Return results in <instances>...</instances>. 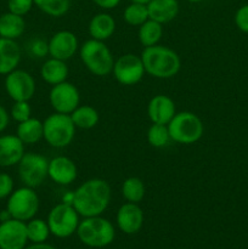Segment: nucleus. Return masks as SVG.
Returning a JSON list of instances; mask_svg holds the SVG:
<instances>
[{
	"mask_svg": "<svg viewBox=\"0 0 248 249\" xmlns=\"http://www.w3.org/2000/svg\"><path fill=\"white\" fill-rule=\"evenodd\" d=\"M147 141L155 148H163L168 146V143L172 141L168 125L152 123L147 130Z\"/></svg>",
	"mask_w": 248,
	"mask_h": 249,
	"instance_id": "31",
	"label": "nucleus"
},
{
	"mask_svg": "<svg viewBox=\"0 0 248 249\" xmlns=\"http://www.w3.org/2000/svg\"><path fill=\"white\" fill-rule=\"evenodd\" d=\"M79 56L88 71L97 77H105L112 73L114 57L105 41L89 39L79 46Z\"/></svg>",
	"mask_w": 248,
	"mask_h": 249,
	"instance_id": "3",
	"label": "nucleus"
},
{
	"mask_svg": "<svg viewBox=\"0 0 248 249\" xmlns=\"http://www.w3.org/2000/svg\"><path fill=\"white\" fill-rule=\"evenodd\" d=\"M49 101L55 112L71 114L80 105V92L74 84L66 80L53 85L49 92Z\"/></svg>",
	"mask_w": 248,
	"mask_h": 249,
	"instance_id": "12",
	"label": "nucleus"
},
{
	"mask_svg": "<svg viewBox=\"0 0 248 249\" xmlns=\"http://www.w3.org/2000/svg\"><path fill=\"white\" fill-rule=\"evenodd\" d=\"M49 179L55 184L66 186L75 181L78 177V168L75 163L66 156H57L49 160Z\"/></svg>",
	"mask_w": 248,
	"mask_h": 249,
	"instance_id": "16",
	"label": "nucleus"
},
{
	"mask_svg": "<svg viewBox=\"0 0 248 249\" xmlns=\"http://www.w3.org/2000/svg\"><path fill=\"white\" fill-rule=\"evenodd\" d=\"M40 201L35 190L32 187L23 186L14 190L7 198L6 209L11 214L12 219L21 221H28L35 218L39 211Z\"/></svg>",
	"mask_w": 248,
	"mask_h": 249,
	"instance_id": "7",
	"label": "nucleus"
},
{
	"mask_svg": "<svg viewBox=\"0 0 248 249\" xmlns=\"http://www.w3.org/2000/svg\"><path fill=\"white\" fill-rule=\"evenodd\" d=\"M10 123V113L5 109V107H2L0 105V133L5 130L7 128Z\"/></svg>",
	"mask_w": 248,
	"mask_h": 249,
	"instance_id": "38",
	"label": "nucleus"
},
{
	"mask_svg": "<svg viewBox=\"0 0 248 249\" xmlns=\"http://www.w3.org/2000/svg\"><path fill=\"white\" fill-rule=\"evenodd\" d=\"M10 219H12L11 214L9 213V211L7 209H5V211H1L0 212V221H6V220H10Z\"/></svg>",
	"mask_w": 248,
	"mask_h": 249,
	"instance_id": "40",
	"label": "nucleus"
},
{
	"mask_svg": "<svg viewBox=\"0 0 248 249\" xmlns=\"http://www.w3.org/2000/svg\"><path fill=\"white\" fill-rule=\"evenodd\" d=\"M16 135L24 145H34L44 139L43 122L31 117L27 121L18 123Z\"/></svg>",
	"mask_w": 248,
	"mask_h": 249,
	"instance_id": "23",
	"label": "nucleus"
},
{
	"mask_svg": "<svg viewBox=\"0 0 248 249\" xmlns=\"http://www.w3.org/2000/svg\"><path fill=\"white\" fill-rule=\"evenodd\" d=\"M143 68L147 74L157 79H170L179 73L181 61L173 49L164 45L143 48L141 53Z\"/></svg>",
	"mask_w": 248,
	"mask_h": 249,
	"instance_id": "2",
	"label": "nucleus"
},
{
	"mask_svg": "<svg viewBox=\"0 0 248 249\" xmlns=\"http://www.w3.org/2000/svg\"><path fill=\"white\" fill-rule=\"evenodd\" d=\"M24 146L17 135L0 136V167L9 168L18 164L26 153Z\"/></svg>",
	"mask_w": 248,
	"mask_h": 249,
	"instance_id": "18",
	"label": "nucleus"
},
{
	"mask_svg": "<svg viewBox=\"0 0 248 249\" xmlns=\"http://www.w3.org/2000/svg\"><path fill=\"white\" fill-rule=\"evenodd\" d=\"M34 5L48 16L58 18L70 11L71 0H34Z\"/></svg>",
	"mask_w": 248,
	"mask_h": 249,
	"instance_id": "28",
	"label": "nucleus"
},
{
	"mask_svg": "<svg viewBox=\"0 0 248 249\" xmlns=\"http://www.w3.org/2000/svg\"><path fill=\"white\" fill-rule=\"evenodd\" d=\"M70 116L75 128L84 129V130L95 128L100 121V114L97 109L89 105H79Z\"/></svg>",
	"mask_w": 248,
	"mask_h": 249,
	"instance_id": "25",
	"label": "nucleus"
},
{
	"mask_svg": "<svg viewBox=\"0 0 248 249\" xmlns=\"http://www.w3.org/2000/svg\"><path fill=\"white\" fill-rule=\"evenodd\" d=\"M111 186L100 178L83 182L73 191L72 206L83 218L101 215L111 202Z\"/></svg>",
	"mask_w": 248,
	"mask_h": 249,
	"instance_id": "1",
	"label": "nucleus"
},
{
	"mask_svg": "<svg viewBox=\"0 0 248 249\" xmlns=\"http://www.w3.org/2000/svg\"><path fill=\"white\" fill-rule=\"evenodd\" d=\"M10 117L17 123L27 121L32 117V107L29 101H15L10 111Z\"/></svg>",
	"mask_w": 248,
	"mask_h": 249,
	"instance_id": "32",
	"label": "nucleus"
},
{
	"mask_svg": "<svg viewBox=\"0 0 248 249\" xmlns=\"http://www.w3.org/2000/svg\"><path fill=\"white\" fill-rule=\"evenodd\" d=\"M44 140L55 148H65L71 145L75 136V125L70 114L55 113L46 117L43 122Z\"/></svg>",
	"mask_w": 248,
	"mask_h": 249,
	"instance_id": "6",
	"label": "nucleus"
},
{
	"mask_svg": "<svg viewBox=\"0 0 248 249\" xmlns=\"http://www.w3.org/2000/svg\"><path fill=\"white\" fill-rule=\"evenodd\" d=\"M28 51L34 57H44L46 53H49L48 43L44 41L43 39H34L29 43Z\"/></svg>",
	"mask_w": 248,
	"mask_h": 249,
	"instance_id": "35",
	"label": "nucleus"
},
{
	"mask_svg": "<svg viewBox=\"0 0 248 249\" xmlns=\"http://www.w3.org/2000/svg\"><path fill=\"white\" fill-rule=\"evenodd\" d=\"M21 48L16 40L0 38V74L6 75L21 62Z\"/></svg>",
	"mask_w": 248,
	"mask_h": 249,
	"instance_id": "19",
	"label": "nucleus"
},
{
	"mask_svg": "<svg viewBox=\"0 0 248 249\" xmlns=\"http://www.w3.org/2000/svg\"><path fill=\"white\" fill-rule=\"evenodd\" d=\"M236 27L243 33H248V4L243 5L235 14Z\"/></svg>",
	"mask_w": 248,
	"mask_h": 249,
	"instance_id": "36",
	"label": "nucleus"
},
{
	"mask_svg": "<svg viewBox=\"0 0 248 249\" xmlns=\"http://www.w3.org/2000/svg\"><path fill=\"white\" fill-rule=\"evenodd\" d=\"M0 38H1V36H0Z\"/></svg>",
	"mask_w": 248,
	"mask_h": 249,
	"instance_id": "43",
	"label": "nucleus"
},
{
	"mask_svg": "<svg viewBox=\"0 0 248 249\" xmlns=\"http://www.w3.org/2000/svg\"><path fill=\"white\" fill-rule=\"evenodd\" d=\"M77 235L88 247L102 248L113 242L116 232L111 221L97 215L83 219L77 229Z\"/></svg>",
	"mask_w": 248,
	"mask_h": 249,
	"instance_id": "4",
	"label": "nucleus"
},
{
	"mask_svg": "<svg viewBox=\"0 0 248 249\" xmlns=\"http://www.w3.org/2000/svg\"><path fill=\"white\" fill-rule=\"evenodd\" d=\"M26 29L23 16H18L12 12H6L0 16V36L5 39L16 40Z\"/></svg>",
	"mask_w": 248,
	"mask_h": 249,
	"instance_id": "24",
	"label": "nucleus"
},
{
	"mask_svg": "<svg viewBox=\"0 0 248 249\" xmlns=\"http://www.w3.org/2000/svg\"><path fill=\"white\" fill-rule=\"evenodd\" d=\"M146 194L145 184L138 177H130L125 179L122 184V196L126 202L130 203H140Z\"/></svg>",
	"mask_w": 248,
	"mask_h": 249,
	"instance_id": "27",
	"label": "nucleus"
},
{
	"mask_svg": "<svg viewBox=\"0 0 248 249\" xmlns=\"http://www.w3.org/2000/svg\"><path fill=\"white\" fill-rule=\"evenodd\" d=\"M168 130L172 141L182 145H191L201 140L204 133L202 119L192 112H177L168 123Z\"/></svg>",
	"mask_w": 248,
	"mask_h": 249,
	"instance_id": "5",
	"label": "nucleus"
},
{
	"mask_svg": "<svg viewBox=\"0 0 248 249\" xmlns=\"http://www.w3.org/2000/svg\"><path fill=\"white\" fill-rule=\"evenodd\" d=\"M143 212L139 203H126L122 204L117 212V225L122 232L126 235H134L139 232L143 225Z\"/></svg>",
	"mask_w": 248,
	"mask_h": 249,
	"instance_id": "15",
	"label": "nucleus"
},
{
	"mask_svg": "<svg viewBox=\"0 0 248 249\" xmlns=\"http://www.w3.org/2000/svg\"><path fill=\"white\" fill-rule=\"evenodd\" d=\"M5 90L14 102L29 101L35 94V80L31 73L16 68L5 77Z\"/></svg>",
	"mask_w": 248,
	"mask_h": 249,
	"instance_id": "11",
	"label": "nucleus"
},
{
	"mask_svg": "<svg viewBox=\"0 0 248 249\" xmlns=\"http://www.w3.org/2000/svg\"><path fill=\"white\" fill-rule=\"evenodd\" d=\"M122 0H92L95 5L104 10H112L121 4Z\"/></svg>",
	"mask_w": 248,
	"mask_h": 249,
	"instance_id": "37",
	"label": "nucleus"
},
{
	"mask_svg": "<svg viewBox=\"0 0 248 249\" xmlns=\"http://www.w3.org/2000/svg\"><path fill=\"white\" fill-rule=\"evenodd\" d=\"M123 18L129 26L140 27L145 23L150 17H148L147 5L138 4V2H130L128 6L124 9Z\"/></svg>",
	"mask_w": 248,
	"mask_h": 249,
	"instance_id": "30",
	"label": "nucleus"
},
{
	"mask_svg": "<svg viewBox=\"0 0 248 249\" xmlns=\"http://www.w3.org/2000/svg\"><path fill=\"white\" fill-rule=\"evenodd\" d=\"M147 10L150 19L165 24L177 16L180 5L177 0H151L147 4Z\"/></svg>",
	"mask_w": 248,
	"mask_h": 249,
	"instance_id": "20",
	"label": "nucleus"
},
{
	"mask_svg": "<svg viewBox=\"0 0 248 249\" xmlns=\"http://www.w3.org/2000/svg\"><path fill=\"white\" fill-rule=\"evenodd\" d=\"M79 214L72 204L61 203L53 207L48 215V225L50 232L58 238H66L77 232L79 226Z\"/></svg>",
	"mask_w": 248,
	"mask_h": 249,
	"instance_id": "8",
	"label": "nucleus"
},
{
	"mask_svg": "<svg viewBox=\"0 0 248 249\" xmlns=\"http://www.w3.org/2000/svg\"><path fill=\"white\" fill-rule=\"evenodd\" d=\"M163 36V24L148 18L139 27L138 39L143 48L157 45Z\"/></svg>",
	"mask_w": 248,
	"mask_h": 249,
	"instance_id": "26",
	"label": "nucleus"
},
{
	"mask_svg": "<svg viewBox=\"0 0 248 249\" xmlns=\"http://www.w3.org/2000/svg\"><path fill=\"white\" fill-rule=\"evenodd\" d=\"M14 190L15 182L11 175L7 173H0V199L9 198Z\"/></svg>",
	"mask_w": 248,
	"mask_h": 249,
	"instance_id": "34",
	"label": "nucleus"
},
{
	"mask_svg": "<svg viewBox=\"0 0 248 249\" xmlns=\"http://www.w3.org/2000/svg\"><path fill=\"white\" fill-rule=\"evenodd\" d=\"M145 73L141 56L135 53H124L114 60L112 74L121 85L124 87L136 85L141 82Z\"/></svg>",
	"mask_w": 248,
	"mask_h": 249,
	"instance_id": "10",
	"label": "nucleus"
},
{
	"mask_svg": "<svg viewBox=\"0 0 248 249\" xmlns=\"http://www.w3.org/2000/svg\"><path fill=\"white\" fill-rule=\"evenodd\" d=\"M151 0H130V2H138V4H143L147 5Z\"/></svg>",
	"mask_w": 248,
	"mask_h": 249,
	"instance_id": "41",
	"label": "nucleus"
},
{
	"mask_svg": "<svg viewBox=\"0 0 248 249\" xmlns=\"http://www.w3.org/2000/svg\"><path fill=\"white\" fill-rule=\"evenodd\" d=\"M189 2H192V4H196V2H199L202 1V0H187Z\"/></svg>",
	"mask_w": 248,
	"mask_h": 249,
	"instance_id": "42",
	"label": "nucleus"
},
{
	"mask_svg": "<svg viewBox=\"0 0 248 249\" xmlns=\"http://www.w3.org/2000/svg\"><path fill=\"white\" fill-rule=\"evenodd\" d=\"M175 113H177L175 102L173 101L172 97L167 96V95H155L148 101L147 116L152 123L168 125Z\"/></svg>",
	"mask_w": 248,
	"mask_h": 249,
	"instance_id": "17",
	"label": "nucleus"
},
{
	"mask_svg": "<svg viewBox=\"0 0 248 249\" xmlns=\"http://www.w3.org/2000/svg\"><path fill=\"white\" fill-rule=\"evenodd\" d=\"M24 249H56L55 247H53L51 245H48V243L43 242V243H33V245L28 246Z\"/></svg>",
	"mask_w": 248,
	"mask_h": 249,
	"instance_id": "39",
	"label": "nucleus"
},
{
	"mask_svg": "<svg viewBox=\"0 0 248 249\" xmlns=\"http://www.w3.org/2000/svg\"><path fill=\"white\" fill-rule=\"evenodd\" d=\"M33 6L34 0H7L9 11L18 16H26Z\"/></svg>",
	"mask_w": 248,
	"mask_h": 249,
	"instance_id": "33",
	"label": "nucleus"
},
{
	"mask_svg": "<svg viewBox=\"0 0 248 249\" xmlns=\"http://www.w3.org/2000/svg\"><path fill=\"white\" fill-rule=\"evenodd\" d=\"M48 48L50 57L68 61L79 50V43L73 32L60 31L51 36L48 43Z\"/></svg>",
	"mask_w": 248,
	"mask_h": 249,
	"instance_id": "14",
	"label": "nucleus"
},
{
	"mask_svg": "<svg viewBox=\"0 0 248 249\" xmlns=\"http://www.w3.org/2000/svg\"><path fill=\"white\" fill-rule=\"evenodd\" d=\"M17 165H18L19 180L23 186L36 189L41 186L49 178V160H46L43 155L34 152L24 153Z\"/></svg>",
	"mask_w": 248,
	"mask_h": 249,
	"instance_id": "9",
	"label": "nucleus"
},
{
	"mask_svg": "<svg viewBox=\"0 0 248 249\" xmlns=\"http://www.w3.org/2000/svg\"><path fill=\"white\" fill-rule=\"evenodd\" d=\"M68 66L66 61L57 60V58L50 57L43 63L40 68L41 79L50 85H56L67 80Z\"/></svg>",
	"mask_w": 248,
	"mask_h": 249,
	"instance_id": "22",
	"label": "nucleus"
},
{
	"mask_svg": "<svg viewBox=\"0 0 248 249\" xmlns=\"http://www.w3.org/2000/svg\"><path fill=\"white\" fill-rule=\"evenodd\" d=\"M89 36L91 39L100 41H106L116 32V21L113 16L107 12H100L94 15L89 22Z\"/></svg>",
	"mask_w": 248,
	"mask_h": 249,
	"instance_id": "21",
	"label": "nucleus"
},
{
	"mask_svg": "<svg viewBox=\"0 0 248 249\" xmlns=\"http://www.w3.org/2000/svg\"><path fill=\"white\" fill-rule=\"evenodd\" d=\"M27 242L24 221L10 219L0 223V249H24Z\"/></svg>",
	"mask_w": 248,
	"mask_h": 249,
	"instance_id": "13",
	"label": "nucleus"
},
{
	"mask_svg": "<svg viewBox=\"0 0 248 249\" xmlns=\"http://www.w3.org/2000/svg\"><path fill=\"white\" fill-rule=\"evenodd\" d=\"M27 237L32 243H43L45 242L50 235V229H49L48 221L43 219L33 218L26 223Z\"/></svg>",
	"mask_w": 248,
	"mask_h": 249,
	"instance_id": "29",
	"label": "nucleus"
}]
</instances>
